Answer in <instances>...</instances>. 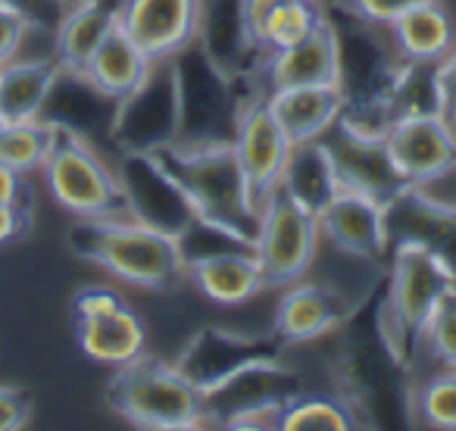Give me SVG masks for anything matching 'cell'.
Instances as JSON below:
<instances>
[{"label": "cell", "instance_id": "cell-1", "mask_svg": "<svg viewBox=\"0 0 456 431\" xmlns=\"http://www.w3.org/2000/svg\"><path fill=\"white\" fill-rule=\"evenodd\" d=\"M144 153L175 184L197 219L254 241L260 209L250 197L232 138L172 141Z\"/></svg>", "mask_w": 456, "mask_h": 431}, {"label": "cell", "instance_id": "cell-2", "mask_svg": "<svg viewBox=\"0 0 456 431\" xmlns=\"http://www.w3.org/2000/svg\"><path fill=\"white\" fill-rule=\"evenodd\" d=\"M66 244L85 263L141 291H169L184 279L178 235L141 219H82L69 229Z\"/></svg>", "mask_w": 456, "mask_h": 431}, {"label": "cell", "instance_id": "cell-3", "mask_svg": "<svg viewBox=\"0 0 456 431\" xmlns=\"http://www.w3.org/2000/svg\"><path fill=\"white\" fill-rule=\"evenodd\" d=\"M456 294V266L425 238H403L379 310V335L394 360H403L444 300Z\"/></svg>", "mask_w": 456, "mask_h": 431}, {"label": "cell", "instance_id": "cell-4", "mask_svg": "<svg viewBox=\"0 0 456 431\" xmlns=\"http://www.w3.org/2000/svg\"><path fill=\"white\" fill-rule=\"evenodd\" d=\"M103 400L134 428H194L207 425V397L182 375L175 362L153 354L116 366Z\"/></svg>", "mask_w": 456, "mask_h": 431}, {"label": "cell", "instance_id": "cell-5", "mask_svg": "<svg viewBox=\"0 0 456 431\" xmlns=\"http://www.w3.org/2000/svg\"><path fill=\"white\" fill-rule=\"evenodd\" d=\"M41 175L53 200L78 219H132L122 175H116L88 138L66 122H51V147Z\"/></svg>", "mask_w": 456, "mask_h": 431}, {"label": "cell", "instance_id": "cell-6", "mask_svg": "<svg viewBox=\"0 0 456 431\" xmlns=\"http://www.w3.org/2000/svg\"><path fill=\"white\" fill-rule=\"evenodd\" d=\"M319 216L300 207L285 188H275L260 203L254 250L266 288H288L310 272L319 250Z\"/></svg>", "mask_w": 456, "mask_h": 431}, {"label": "cell", "instance_id": "cell-7", "mask_svg": "<svg viewBox=\"0 0 456 431\" xmlns=\"http://www.w3.org/2000/svg\"><path fill=\"white\" fill-rule=\"evenodd\" d=\"M72 331L88 360L103 366H122L144 354L147 331L141 316L119 291L107 285H88L72 297Z\"/></svg>", "mask_w": 456, "mask_h": 431}, {"label": "cell", "instance_id": "cell-8", "mask_svg": "<svg viewBox=\"0 0 456 431\" xmlns=\"http://www.w3.org/2000/svg\"><path fill=\"white\" fill-rule=\"evenodd\" d=\"M319 141L329 150L341 188L360 191V194L385 203L387 209L410 194V182L397 172L381 132L360 128L341 113V119Z\"/></svg>", "mask_w": 456, "mask_h": 431}, {"label": "cell", "instance_id": "cell-9", "mask_svg": "<svg viewBox=\"0 0 456 431\" xmlns=\"http://www.w3.org/2000/svg\"><path fill=\"white\" fill-rule=\"evenodd\" d=\"M113 132L128 153H144L178 141L182 132V88L175 60H157L134 94L119 101Z\"/></svg>", "mask_w": 456, "mask_h": 431}, {"label": "cell", "instance_id": "cell-10", "mask_svg": "<svg viewBox=\"0 0 456 431\" xmlns=\"http://www.w3.org/2000/svg\"><path fill=\"white\" fill-rule=\"evenodd\" d=\"M281 347L285 344L275 335H248V331L207 325V329H200L184 344L175 366L207 397V394L219 391L225 381L241 375L244 369L266 360H279Z\"/></svg>", "mask_w": 456, "mask_h": 431}, {"label": "cell", "instance_id": "cell-11", "mask_svg": "<svg viewBox=\"0 0 456 431\" xmlns=\"http://www.w3.org/2000/svg\"><path fill=\"white\" fill-rule=\"evenodd\" d=\"M385 144L410 188H428L456 172V128L437 110H410L387 126Z\"/></svg>", "mask_w": 456, "mask_h": 431}, {"label": "cell", "instance_id": "cell-12", "mask_svg": "<svg viewBox=\"0 0 456 431\" xmlns=\"http://www.w3.org/2000/svg\"><path fill=\"white\" fill-rule=\"evenodd\" d=\"M232 144H235L238 163H241L244 178H248L250 197H254L256 209H260V203L281 184L288 157L294 150L291 138L281 132L275 116L269 113L266 97L238 103Z\"/></svg>", "mask_w": 456, "mask_h": 431}, {"label": "cell", "instance_id": "cell-13", "mask_svg": "<svg viewBox=\"0 0 456 431\" xmlns=\"http://www.w3.org/2000/svg\"><path fill=\"white\" fill-rule=\"evenodd\" d=\"M116 20L151 60H172L200 38L203 0H126Z\"/></svg>", "mask_w": 456, "mask_h": 431}, {"label": "cell", "instance_id": "cell-14", "mask_svg": "<svg viewBox=\"0 0 456 431\" xmlns=\"http://www.w3.org/2000/svg\"><path fill=\"white\" fill-rule=\"evenodd\" d=\"M256 78L269 91L300 88V85H341L344 57L335 26L322 20L297 45L266 51L256 63Z\"/></svg>", "mask_w": 456, "mask_h": 431}, {"label": "cell", "instance_id": "cell-15", "mask_svg": "<svg viewBox=\"0 0 456 431\" xmlns=\"http://www.w3.org/2000/svg\"><path fill=\"white\" fill-rule=\"evenodd\" d=\"M319 232L341 254L375 260L387 248V207L360 191L341 188L319 213Z\"/></svg>", "mask_w": 456, "mask_h": 431}, {"label": "cell", "instance_id": "cell-16", "mask_svg": "<svg viewBox=\"0 0 456 431\" xmlns=\"http://www.w3.org/2000/svg\"><path fill=\"white\" fill-rule=\"evenodd\" d=\"M281 300L275 306L273 335L281 344H306L338 331L350 316V300L341 291L319 281H294L281 288Z\"/></svg>", "mask_w": 456, "mask_h": 431}, {"label": "cell", "instance_id": "cell-17", "mask_svg": "<svg viewBox=\"0 0 456 431\" xmlns=\"http://www.w3.org/2000/svg\"><path fill=\"white\" fill-rule=\"evenodd\" d=\"M184 279L207 300L219 306L250 304L266 291L260 260L254 248H228L184 260Z\"/></svg>", "mask_w": 456, "mask_h": 431}, {"label": "cell", "instance_id": "cell-18", "mask_svg": "<svg viewBox=\"0 0 456 431\" xmlns=\"http://www.w3.org/2000/svg\"><path fill=\"white\" fill-rule=\"evenodd\" d=\"M269 113L291 138V144L319 141L338 119H341L347 97L341 85H300V88L269 91Z\"/></svg>", "mask_w": 456, "mask_h": 431}, {"label": "cell", "instance_id": "cell-19", "mask_svg": "<svg viewBox=\"0 0 456 431\" xmlns=\"http://www.w3.org/2000/svg\"><path fill=\"white\" fill-rule=\"evenodd\" d=\"M153 63H157V60L147 57V53L126 35L119 20H116V26L110 28L107 38L101 41V47H97L94 57L88 60V66H85L78 82H85L94 94H101L103 101L119 103L144 85Z\"/></svg>", "mask_w": 456, "mask_h": 431}, {"label": "cell", "instance_id": "cell-20", "mask_svg": "<svg viewBox=\"0 0 456 431\" xmlns=\"http://www.w3.org/2000/svg\"><path fill=\"white\" fill-rule=\"evenodd\" d=\"M387 28L394 51L410 66H437L456 47V26L441 0H422Z\"/></svg>", "mask_w": 456, "mask_h": 431}, {"label": "cell", "instance_id": "cell-21", "mask_svg": "<svg viewBox=\"0 0 456 431\" xmlns=\"http://www.w3.org/2000/svg\"><path fill=\"white\" fill-rule=\"evenodd\" d=\"M119 7L107 0H76L53 28V57L69 78H82L88 60L116 26Z\"/></svg>", "mask_w": 456, "mask_h": 431}, {"label": "cell", "instance_id": "cell-22", "mask_svg": "<svg viewBox=\"0 0 456 431\" xmlns=\"http://www.w3.org/2000/svg\"><path fill=\"white\" fill-rule=\"evenodd\" d=\"M63 76L57 57L10 60L0 66V122L41 119V110Z\"/></svg>", "mask_w": 456, "mask_h": 431}, {"label": "cell", "instance_id": "cell-23", "mask_svg": "<svg viewBox=\"0 0 456 431\" xmlns=\"http://www.w3.org/2000/svg\"><path fill=\"white\" fill-rule=\"evenodd\" d=\"M281 188L310 213H322L325 203L341 191L335 175V166L325 150L322 141H306V144H294L291 157H288L285 175H281Z\"/></svg>", "mask_w": 456, "mask_h": 431}, {"label": "cell", "instance_id": "cell-24", "mask_svg": "<svg viewBox=\"0 0 456 431\" xmlns=\"http://www.w3.org/2000/svg\"><path fill=\"white\" fill-rule=\"evenodd\" d=\"M360 422L354 410L347 403L325 394H297L285 403L279 416L281 431H297V428H331V431H347Z\"/></svg>", "mask_w": 456, "mask_h": 431}, {"label": "cell", "instance_id": "cell-25", "mask_svg": "<svg viewBox=\"0 0 456 431\" xmlns=\"http://www.w3.org/2000/svg\"><path fill=\"white\" fill-rule=\"evenodd\" d=\"M47 147H51V122H0V163H7L10 169L22 175L41 169Z\"/></svg>", "mask_w": 456, "mask_h": 431}, {"label": "cell", "instance_id": "cell-26", "mask_svg": "<svg viewBox=\"0 0 456 431\" xmlns=\"http://www.w3.org/2000/svg\"><path fill=\"white\" fill-rule=\"evenodd\" d=\"M322 20H325V13L316 0H288V4H275L266 20V38H263L266 47H263V53L297 45V41H304Z\"/></svg>", "mask_w": 456, "mask_h": 431}, {"label": "cell", "instance_id": "cell-27", "mask_svg": "<svg viewBox=\"0 0 456 431\" xmlns=\"http://www.w3.org/2000/svg\"><path fill=\"white\" fill-rule=\"evenodd\" d=\"M416 412L422 425L456 431V369H447L419 387Z\"/></svg>", "mask_w": 456, "mask_h": 431}, {"label": "cell", "instance_id": "cell-28", "mask_svg": "<svg viewBox=\"0 0 456 431\" xmlns=\"http://www.w3.org/2000/svg\"><path fill=\"white\" fill-rule=\"evenodd\" d=\"M422 341L441 366L456 369V294H450L435 310V316L428 319V325L422 331Z\"/></svg>", "mask_w": 456, "mask_h": 431}, {"label": "cell", "instance_id": "cell-29", "mask_svg": "<svg viewBox=\"0 0 456 431\" xmlns=\"http://www.w3.org/2000/svg\"><path fill=\"white\" fill-rule=\"evenodd\" d=\"M275 0H238V26L241 38L250 53H263V38H266V20L273 13Z\"/></svg>", "mask_w": 456, "mask_h": 431}, {"label": "cell", "instance_id": "cell-30", "mask_svg": "<svg viewBox=\"0 0 456 431\" xmlns=\"http://www.w3.org/2000/svg\"><path fill=\"white\" fill-rule=\"evenodd\" d=\"M35 416V394L22 385H0V431H16Z\"/></svg>", "mask_w": 456, "mask_h": 431}, {"label": "cell", "instance_id": "cell-31", "mask_svg": "<svg viewBox=\"0 0 456 431\" xmlns=\"http://www.w3.org/2000/svg\"><path fill=\"white\" fill-rule=\"evenodd\" d=\"M35 229V197L0 203V248L28 238Z\"/></svg>", "mask_w": 456, "mask_h": 431}, {"label": "cell", "instance_id": "cell-32", "mask_svg": "<svg viewBox=\"0 0 456 431\" xmlns=\"http://www.w3.org/2000/svg\"><path fill=\"white\" fill-rule=\"evenodd\" d=\"M431 94L437 113L447 122H456V47L431 72Z\"/></svg>", "mask_w": 456, "mask_h": 431}, {"label": "cell", "instance_id": "cell-33", "mask_svg": "<svg viewBox=\"0 0 456 431\" xmlns=\"http://www.w3.org/2000/svg\"><path fill=\"white\" fill-rule=\"evenodd\" d=\"M0 4H7L13 7L16 13H22L32 28H45V32H53L57 22L63 20L66 10L76 4V0H0Z\"/></svg>", "mask_w": 456, "mask_h": 431}, {"label": "cell", "instance_id": "cell-34", "mask_svg": "<svg viewBox=\"0 0 456 431\" xmlns=\"http://www.w3.org/2000/svg\"><path fill=\"white\" fill-rule=\"evenodd\" d=\"M32 32V22L22 13H16L13 7L0 4V66H7L10 60H16L26 35Z\"/></svg>", "mask_w": 456, "mask_h": 431}, {"label": "cell", "instance_id": "cell-35", "mask_svg": "<svg viewBox=\"0 0 456 431\" xmlns=\"http://www.w3.org/2000/svg\"><path fill=\"white\" fill-rule=\"evenodd\" d=\"M416 4L422 0H344V7H350L362 22H372V26H391L400 13Z\"/></svg>", "mask_w": 456, "mask_h": 431}, {"label": "cell", "instance_id": "cell-36", "mask_svg": "<svg viewBox=\"0 0 456 431\" xmlns=\"http://www.w3.org/2000/svg\"><path fill=\"white\" fill-rule=\"evenodd\" d=\"M285 410V403H263V406H248L238 410L225 419V428H279V416Z\"/></svg>", "mask_w": 456, "mask_h": 431}, {"label": "cell", "instance_id": "cell-37", "mask_svg": "<svg viewBox=\"0 0 456 431\" xmlns=\"http://www.w3.org/2000/svg\"><path fill=\"white\" fill-rule=\"evenodd\" d=\"M26 197H35V194L26 184V178H22V172L10 169L7 163H0V203L26 200Z\"/></svg>", "mask_w": 456, "mask_h": 431}, {"label": "cell", "instance_id": "cell-38", "mask_svg": "<svg viewBox=\"0 0 456 431\" xmlns=\"http://www.w3.org/2000/svg\"><path fill=\"white\" fill-rule=\"evenodd\" d=\"M316 4H319V7H344V0H316Z\"/></svg>", "mask_w": 456, "mask_h": 431}, {"label": "cell", "instance_id": "cell-39", "mask_svg": "<svg viewBox=\"0 0 456 431\" xmlns=\"http://www.w3.org/2000/svg\"><path fill=\"white\" fill-rule=\"evenodd\" d=\"M275 4H288V0H275Z\"/></svg>", "mask_w": 456, "mask_h": 431}]
</instances>
